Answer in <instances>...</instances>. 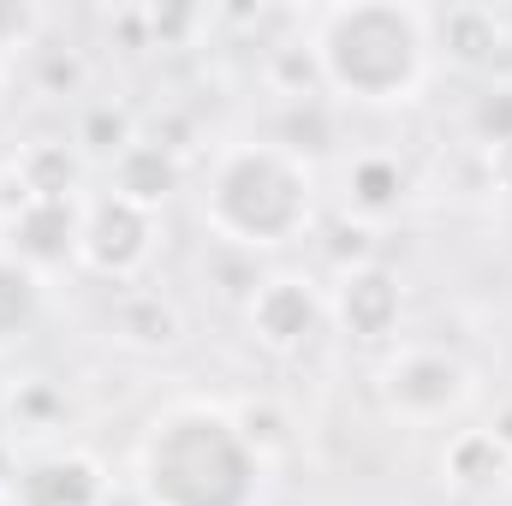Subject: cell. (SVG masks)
Segmentation results:
<instances>
[{
    "mask_svg": "<svg viewBox=\"0 0 512 506\" xmlns=\"http://www.w3.org/2000/svg\"><path fill=\"white\" fill-rule=\"evenodd\" d=\"M149 501L155 506H251L256 453L215 411H185L149 441Z\"/></svg>",
    "mask_w": 512,
    "mask_h": 506,
    "instance_id": "cell-1",
    "label": "cell"
},
{
    "mask_svg": "<svg viewBox=\"0 0 512 506\" xmlns=\"http://www.w3.org/2000/svg\"><path fill=\"white\" fill-rule=\"evenodd\" d=\"M423 18L393 6H352L328 12L316 36V60L334 90L352 102H405L423 78Z\"/></svg>",
    "mask_w": 512,
    "mask_h": 506,
    "instance_id": "cell-2",
    "label": "cell"
},
{
    "mask_svg": "<svg viewBox=\"0 0 512 506\" xmlns=\"http://www.w3.org/2000/svg\"><path fill=\"white\" fill-rule=\"evenodd\" d=\"M209 215L233 245H286L310 221V179L286 149H233L215 167Z\"/></svg>",
    "mask_w": 512,
    "mask_h": 506,
    "instance_id": "cell-3",
    "label": "cell"
},
{
    "mask_svg": "<svg viewBox=\"0 0 512 506\" xmlns=\"http://www.w3.org/2000/svg\"><path fill=\"white\" fill-rule=\"evenodd\" d=\"M78 251H84L90 268H102V274H126V268H137V262L149 256V209H137V203H126V197L96 203L90 221L78 227Z\"/></svg>",
    "mask_w": 512,
    "mask_h": 506,
    "instance_id": "cell-4",
    "label": "cell"
},
{
    "mask_svg": "<svg viewBox=\"0 0 512 506\" xmlns=\"http://www.w3.org/2000/svg\"><path fill=\"white\" fill-rule=\"evenodd\" d=\"M322 322V304L310 292V280H268L262 292L251 298V328L274 346V352H292L316 334Z\"/></svg>",
    "mask_w": 512,
    "mask_h": 506,
    "instance_id": "cell-5",
    "label": "cell"
},
{
    "mask_svg": "<svg viewBox=\"0 0 512 506\" xmlns=\"http://www.w3.org/2000/svg\"><path fill=\"white\" fill-rule=\"evenodd\" d=\"M340 310H346V322H352L358 334H382L387 316L399 310V292H393L387 274H352L346 292H340Z\"/></svg>",
    "mask_w": 512,
    "mask_h": 506,
    "instance_id": "cell-6",
    "label": "cell"
},
{
    "mask_svg": "<svg viewBox=\"0 0 512 506\" xmlns=\"http://www.w3.org/2000/svg\"><path fill=\"white\" fill-rule=\"evenodd\" d=\"M30 310H36V286H30V274H24L18 262H0V340H6L12 328H24Z\"/></svg>",
    "mask_w": 512,
    "mask_h": 506,
    "instance_id": "cell-7",
    "label": "cell"
},
{
    "mask_svg": "<svg viewBox=\"0 0 512 506\" xmlns=\"http://www.w3.org/2000/svg\"><path fill=\"white\" fill-rule=\"evenodd\" d=\"M0 90H6V54H0Z\"/></svg>",
    "mask_w": 512,
    "mask_h": 506,
    "instance_id": "cell-8",
    "label": "cell"
}]
</instances>
